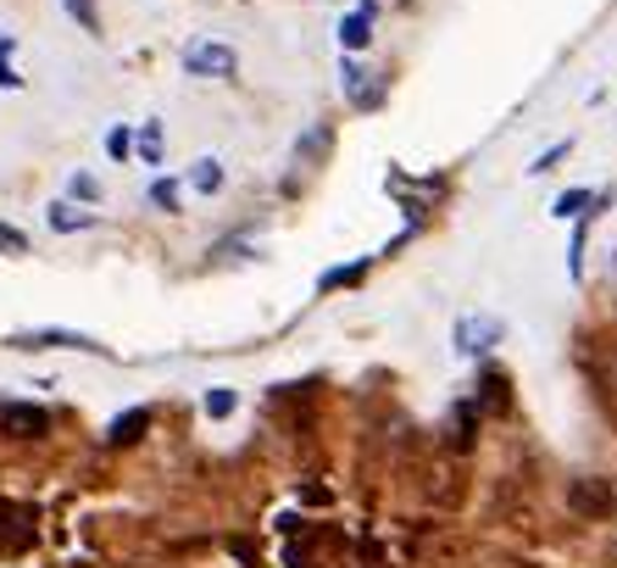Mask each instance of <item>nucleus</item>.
<instances>
[{
	"instance_id": "7",
	"label": "nucleus",
	"mask_w": 617,
	"mask_h": 568,
	"mask_svg": "<svg viewBox=\"0 0 617 568\" xmlns=\"http://www.w3.org/2000/svg\"><path fill=\"white\" fill-rule=\"evenodd\" d=\"M45 218H51V229H56V234H78V229H90V223H96V212H83L78 201H51V212H45Z\"/></svg>"
},
{
	"instance_id": "9",
	"label": "nucleus",
	"mask_w": 617,
	"mask_h": 568,
	"mask_svg": "<svg viewBox=\"0 0 617 568\" xmlns=\"http://www.w3.org/2000/svg\"><path fill=\"white\" fill-rule=\"evenodd\" d=\"M29 508H0V524H7V530H0V546H29L34 541V530H29Z\"/></svg>"
},
{
	"instance_id": "19",
	"label": "nucleus",
	"mask_w": 617,
	"mask_h": 568,
	"mask_svg": "<svg viewBox=\"0 0 617 568\" xmlns=\"http://www.w3.org/2000/svg\"><path fill=\"white\" fill-rule=\"evenodd\" d=\"M234 401H239V396H234V390H223V385H217V390H206V419H228V413H234Z\"/></svg>"
},
{
	"instance_id": "8",
	"label": "nucleus",
	"mask_w": 617,
	"mask_h": 568,
	"mask_svg": "<svg viewBox=\"0 0 617 568\" xmlns=\"http://www.w3.org/2000/svg\"><path fill=\"white\" fill-rule=\"evenodd\" d=\"M339 78H345V96H350V107H373V101H379V90L368 85V73H362L357 62H350V56H345Z\"/></svg>"
},
{
	"instance_id": "2",
	"label": "nucleus",
	"mask_w": 617,
	"mask_h": 568,
	"mask_svg": "<svg viewBox=\"0 0 617 568\" xmlns=\"http://www.w3.org/2000/svg\"><path fill=\"white\" fill-rule=\"evenodd\" d=\"M501 335H506V323L501 318H479V312L457 318V330H451V341H457L462 357H484L490 346H501Z\"/></svg>"
},
{
	"instance_id": "14",
	"label": "nucleus",
	"mask_w": 617,
	"mask_h": 568,
	"mask_svg": "<svg viewBox=\"0 0 617 568\" xmlns=\"http://www.w3.org/2000/svg\"><path fill=\"white\" fill-rule=\"evenodd\" d=\"M134 151H139L145 168H156V162H161V123H145V129H139V140H134Z\"/></svg>"
},
{
	"instance_id": "11",
	"label": "nucleus",
	"mask_w": 617,
	"mask_h": 568,
	"mask_svg": "<svg viewBox=\"0 0 617 568\" xmlns=\"http://www.w3.org/2000/svg\"><path fill=\"white\" fill-rule=\"evenodd\" d=\"M190 190H201V196H217L223 190V162L217 156H201L195 168H190Z\"/></svg>"
},
{
	"instance_id": "4",
	"label": "nucleus",
	"mask_w": 617,
	"mask_h": 568,
	"mask_svg": "<svg viewBox=\"0 0 617 568\" xmlns=\"http://www.w3.org/2000/svg\"><path fill=\"white\" fill-rule=\"evenodd\" d=\"M51 430L45 408H29V401H12V408H0V435H12V441H40Z\"/></svg>"
},
{
	"instance_id": "6",
	"label": "nucleus",
	"mask_w": 617,
	"mask_h": 568,
	"mask_svg": "<svg viewBox=\"0 0 617 568\" xmlns=\"http://www.w3.org/2000/svg\"><path fill=\"white\" fill-rule=\"evenodd\" d=\"M573 508L579 513H612V485L606 479H579L573 485Z\"/></svg>"
},
{
	"instance_id": "22",
	"label": "nucleus",
	"mask_w": 617,
	"mask_h": 568,
	"mask_svg": "<svg viewBox=\"0 0 617 568\" xmlns=\"http://www.w3.org/2000/svg\"><path fill=\"white\" fill-rule=\"evenodd\" d=\"M106 151H112L117 162H128V156H134V134H128V129H112V134H106Z\"/></svg>"
},
{
	"instance_id": "12",
	"label": "nucleus",
	"mask_w": 617,
	"mask_h": 568,
	"mask_svg": "<svg viewBox=\"0 0 617 568\" xmlns=\"http://www.w3.org/2000/svg\"><path fill=\"white\" fill-rule=\"evenodd\" d=\"M584 234H590V223L573 218V234H568V279H573V285L584 279Z\"/></svg>"
},
{
	"instance_id": "10",
	"label": "nucleus",
	"mask_w": 617,
	"mask_h": 568,
	"mask_svg": "<svg viewBox=\"0 0 617 568\" xmlns=\"http://www.w3.org/2000/svg\"><path fill=\"white\" fill-rule=\"evenodd\" d=\"M150 430V413L145 408H134V413H123V419H112V430H106V441L112 446H134L139 435Z\"/></svg>"
},
{
	"instance_id": "1",
	"label": "nucleus",
	"mask_w": 617,
	"mask_h": 568,
	"mask_svg": "<svg viewBox=\"0 0 617 568\" xmlns=\"http://www.w3.org/2000/svg\"><path fill=\"white\" fill-rule=\"evenodd\" d=\"M184 73L190 78H234L239 73V56L223 40H195V45H184Z\"/></svg>"
},
{
	"instance_id": "15",
	"label": "nucleus",
	"mask_w": 617,
	"mask_h": 568,
	"mask_svg": "<svg viewBox=\"0 0 617 568\" xmlns=\"http://www.w3.org/2000/svg\"><path fill=\"white\" fill-rule=\"evenodd\" d=\"M362 274H368V257H362V263H350V268H334V274H323V279H317V290H339V285H357Z\"/></svg>"
},
{
	"instance_id": "5",
	"label": "nucleus",
	"mask_w": 617,
	"mask_h": 568,
	"mask_svg": "<svg viewBox=\"0 0 617 568\" xmlns=\"http://www.w3.org/2000/svg\"><path fill=\"white\" fill-rule=\"evenodd\" d=\"M373 18H379V12H373V0H368V7H357V12H350V18L339 23V45H345V51H362V45L373 40Z\"/></svg>"
},
{
	"instance_id": "23",
	"label": "nucleus",
	"mask_w": 617,
	"mask_h": 568,
	"mask_svg": "<svg viewBox=\"0 0 617 568\" xmlns=\"http://www.w3.org/2000/svg\"><path fill=\"white\" fill-rule=\"evenodd\" d=\"M568 151H573V140H562V145H551V151H546V156H540V162H535V168H528V174H551V168H557V162L568 156Z\"/></svg>"
},
{
	"instance_id": "21",
	"label": "nucleus",
	"mask_w": 617,
	"mask_h": 568,
	"mask_svg": "<svg viewBox=\"0 0 617 568\" xmlns=\"http://www.w3.org/2000/svg\"><path fill=\"white\" fill-rule=\"evenodd\" d=\"M67 12L90 29V34H101V18H96V0H67Z\"/></svg>"
},
{
	"instance_id": "24",
	"label": "nucleus",
	"mask_w": 617,
	"mask_h": 568,
	"mask_svg": "<svg viewBox=\"0 0 617 568\" xmlns=\"http://www.w3.org/2000/svg\"><path fill=\"white\" fill-rule=\"evenodd\" d=\"M0 252H29V234H18V229L0 223Z\"/></svg>"
},
{
	"instance_id": "18",
	"label": "nucleus",
	"mask_w": 617,
	"mask_h": 568,
	"mask_svg": "<svg viewBox=\"0 0 617 568\" xmlns=\"http://www.w3.org/2000/svg\"><path fill=\"white\" fill-rule=\"evenodd\" d=\"M150 207L179 212V185H172V179H156V185H150Z\"/></svg>"
},
{
	"instance_id": "16",
	"label": "nucleus",
	"mask_w": 617,
	"mask_h": 568,
	"mask_svg": "<svg viewBox=\"0 0 617 568\" xmlns=\"http://www.w3.org/2000/svg\"><path fill=\"white\" fill-rule=\"evenodd\" d=\"M584 207H595V196H590V190H568L551 212H557V218H584Z\"/></svg>"
},
{
	"instance_id": "20",
	"label": "nucleus",
	"mask_w": 617,
	"mask_h": 568,
	"mask_svg": "<svg viewBox=\"0 0 617 568\" xmlns=\"http://www.w3.org/2000/svg\"><path fill=\"white\" fill-rule=\"evenodd\" d=\"M67 190H72V201H101V179L96 174H72Z\"/></svg>"
},
{
	"instance_id": "17",
	"label": "nucleus",
	"mask_w": 617,
	"mask_h": 568,
	"mask_svg": "<svg viewBox=\"0 0 617 568\" xmlns=\"http://www.w3.org/2000/svg\"><path fill=\"white\" fill-rule=\"evenodd\" d=\"M317 151H328V129H312V134L295 145V168H306V162H312Z\"/></svg>"
},
{
	"instance_id": "3",
	"label": "nucleus",
	"mask_w": 617,
	"mask_h": 568,
	"mask_svg": "<svg viewBox=\"0 0 617 568\" xmlns=\"http://www.w3.org/2000/svg\"><path fill=\"white\" fill-rule=\"evenodd\" d=\"M18 352H101V341L90 335H78V330H23L12 335Z\"/></svg>"
},
{
	"instance_id": "13",
	"label": "nucleus",
	"mask_w": 617,
	"mask_h": 568,
	"mask_svg": "<svg viewBox=\"0 0 617 568\" xmlns=\"http://www.w3.org/2000/svg\"><path fill=\"white\" fill-rule=\"evenodd\" d=\"M12 51H18V40L0 34V90H23V73L12 67Z\"/></svg>"
}]
</instances>
